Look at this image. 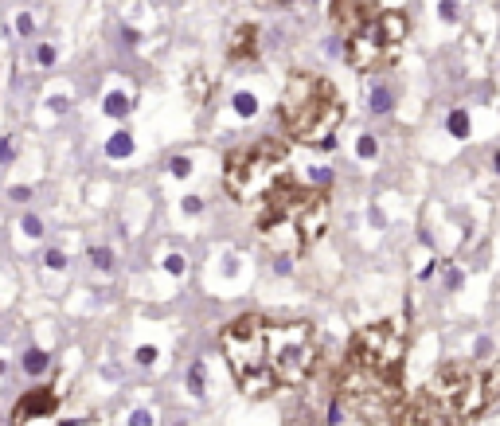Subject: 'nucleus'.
I'll return each instance as SVG.
<instances>
[{
  "mask_svg": "<svg viewBox=\"0 0 500 426\" xmlns=\"http://www.w3.org/2000/svg\"><path fill=\"white\" fill-rule=\"evenodd\" d=\"M235 384L250 399H270L281 387H301L317 368L321 344L309 321H274L262 313H238L219 336Z\"/></svg>",
  "mask_w": 500,
  "mask_h": 426,
  "instance_id": "obj_1",
  "label": "nucleus"
},
{
  "mask_svg": "<svg viewBox=\"0 0 500 426\" xmlns=\"http://www.w3.org/2000/svg\"><path fill=\"white\" fill-rule=\"evenodd\" d=\"M329 231V196L281 176L258 200V239L281 259L305 254Z\"/></svg>",
  "mask_w": 500,
  "mask_h": 426,
  "instance_id": "obj_2",
  "label": "nucleus"
},
{
  "mask_svg": "<svg viewBox=\"0 0 500 426\" xmlns=\"http://www.w3.org/2000/svg\"><path fill=\"white\" fill-rule=\"evenodd\" d=\"M278 117L293 141L329 149V145H336V129L344 122V102H340V90L329 78L293 71L286 90H281Z\"/></svg>",
  "mask_w": 500,
  "mask_h": 426,
  "instance_id": "obj_3",
  "label": "nucleus"
},
{
  "mask_svg": "<svg viewBox=\"0 0 500 426\" xmlns=\"http://www.w3.org/2000/svg\"><path fill=\"white\" fill-rule=\"evenodd\" d=\"M340 403L364 426H395L403 410V384L398 372H372L344 364L340 376Z\"/></svg>",
  "mask_w": 500,
  "mask_h": 426,
  "instance_id": "obj_4",
  "label": "nucleus"
},
{
  "mask_svg": "<svg viewBox=\"0 0 500 426\" xmlns=\"http://www.w3.org/2000/svg\"><path fill=\"white\" fill-rule=\"evenodd\" d=\"M410 35V20L407 12L398 8H383L375 16H367L356 32H348L344 43V59L348 67L360 71V75H375V71H387L398 55H403V43Z\"/></svg>",
  "mask_w": 500,
  "mask_h": 426,
  "instance_id": "obj_5",
  "label": "nucleus"
},
{
  "mask_svg": "<svg viewBox=\"0 0 500 426\" xmlns=\"http://www.w3.org/2000/svg\"><path fill=\"white\" fill-rule=\"evenodd\" d=\"M286 176V145L281 141H258L235 149L223 165V188L235 196L238 203L262 200L274 184Z\"/></svg>",
  "mask_w": 500,
  "mask_h": 426,
  "instance_id": "obj_6",
  "label": "nucleus"
},
{
  "mask_svg": "<svg viewBox=\"0 0 500 426\" xmlns=\"http://www.w3.org/2000/svg\"><path fill=\"white\" fill-rule=\"evenodd\" d=\"M422 391L446 415V422H477V415L489 407V399H484V372L469 368V364L438 368Z\"/></svg>",
  "mask_w": 500,
  "mask_h": 426,
  "instance_id": "obj_7",
  "label": "nucleus"
},
{
  "mask_svg": "<svg viewBox=\"0 0 500 426\" xmlns=\"http://www.w3.org/2000/svg\"><path fill=\"white\" fill-rule=\"evenodd\" d=\"M403 356H407V329L398 321H375L356 329L348 344V364L372 372H403Z\"/></svg>",
  "mask_w": 500,
  "mask_h": 426,
  "instance_id": "obj_8",
  "label": "nucleus"
},
{
  "mask_svg": "<svg viewBox=\"0 0 500 426\" xmlns=\"http://www.w3.org/2000/svg\"><path fill=\"white\" fill-rule=\"evenodd\" d=\"M12 426H63V399L51 387H35L12 407Z\"/></svg>",
  "mask_w": 500,
  "mask_h": 426,
  "instance_id": "obj_9",
  "label": "nucleus"
},
{
  "mask_svg": "<svg viewBox=\"0 0 500 426\" xmlns=\"http://www.w3.org/2000/svg\"><path fill=\"white\" fill-rule=\"evenodd\" d=\"M379 12V0H332V20H336L340 32H356L367 16Z\"/></svg>",
  "mask_w": 500,
  "mask_h": 426,
  "instance_id": "obj_10",
  "label": "nucleus"
},
{
  "mask_svg": "<svg viewBox=\"0 0 500 426\" xmlns=\"http://www.w3.org/2000/svg\"><path fill=\"white\" fill-rule=\"evenodd\" d=\"M258 55V28L255 24H238L231 32V43H227V59L231 63H246V59Z\"/></svg>",
  "mask_w": 500,
  "mask_h": 426,
  "instance_id": "obj_11",
  "label": "nucleus"
},
{
  "mask_svg": "<svg viewBox=\"0 0 500 426\" xmlns=\"http://www.w3.org/2000/svg\"><path fill=\"white\" fill-rule=\"evenodd\" d=\"M446 134L453 137V141H469V134H473V122H469V110L465 106H453L446 114Z\"/></svg>",
  "mask_w": 500,
  "mask_h": 426,
  "instance_id": "obj_12",
  "label": "nucleus"
},
{
  "mask_svg": "<svg viewBox=\"0 0 500 426\" xmlns=\"http://www.w3.org/2000/svg\"><path fill=\"white\" fill-rule=\"evenodd\" d=\"M367 106H372V114H391V110H395V90H391V83L375 78L372 90H367Z\"/></svg>",
  "mask_w": 500,
  "mask_h": 426,
  "instance_id": "obj_13",
  "label": "nucleus"
},
{
  "mask_svg": "<svg viewBox=\"0 0 500 426\" xmlns=\"http://www.w3.org/2000/svg\"><path fill=\"white\" fill-rule=\"evenodd\" d=\"M129 153H133V137L126 134V129H118V134L110 137V141H106V157H129Z\"/></svg>",
  "mask_w": 500,
  "mask_h": 426,
  "instance_id": "obj_14",
  "label": "nucleus"
},
{
  "mask_svg": "<svg viewBox=\"0 0 500 426\" xmlns=\"http://www.w3.org/2000/svg\"><path fill=\"white\" fill-rule=\"evenodd\" d=\"M129 106H133V102H129L121 90L106 94V114H110V117H126V114H129Z\"/></svg>",
  "mask_w": 500,
  "mask_h": 426,
  "instance_id": "obj_15",
  "label": "nucleus"
},
{
  "mask_svg": "<svg viewBox=\"0 0 500 426\" xmlns=\"http://www.w3.org/2000/svg\"><path fill=\"white\" fill-rule=\"evenodd\" d=\"M438 16H441V24H458L461 20V0H438Z\"/></svg>",
  "mask_w": 500,
  "mask_h": 426,
  "instance_id": "obj_16",
  "label": "nucleus"
},
{
  "mask_svg": "<svg viewBox=\"0 0 500 426\" xmlns=\"http://www.w3.org/2000/svg\"><path fill=\"white\" fill-rule=\"evenodd\" d=\"M356 153H360V157H364V160H375V157H379V141H375L372 134H360V141H356Z\"/></svg>",
  "mask_w": 500,
  "mask_h": 426,
  "instance_id": "obj_17",
  "label": "nucleus"
},
{
  "mask_svg": "<svg viewBox=\"0 0 500 426\" xmlns=\"http://www.w3.org/2000/svg\"><path fill=\"white\" fill-rule=\"evenodd\" d=\"M235 110H238V114H243V117H255L258 114V98H255V94H235Z\"/></svg>",
  "mask_w": 500,
  "mask_h": 426,
  "instance_id": "obj_18",
  "label": "nucleus"
},
{
  "mask_svg": "<svg viewBox=\"0 0 500 426\" xmlns=\"http://www.w3.org/2000/svg\"><path fill=\"white\" fill-rule=\"evenodd\" d=\"M90 266H98V270H114V254H110V247H98V251H90Z\"/></svg>",
  "mask_w": 500,
  "mask_h": 426,
  "instance_id": "obj_19",
  "label": "nucleus"
},
{
  "mask_svg": "<svg viewBox=\"0 0 500 426\" xmlns=\"http://www.w3.org/2000/svg\"><path fill=\"white\" fill-rule=\"evenodd\" d=\"M496 395H500V364H496V368H492L489 372V376H484V399H496Z\"/></svg>",
  "mask_w": 500,
  "mask_h": 426,
  "instance_id": "obj_20",
  "label": "nucleus"
},
{
  "mask_svg": "<svg viewBox=\"0 0 500 426\" xmlns=\"http://www.w3.org/2000/svg\"><path fill=\"white\" fill-rule=\"evenodd\" d=\"M24 368H28V372H43V368H47V356H43L39 348H32V352L24 356Z\"/></svg>",
  "mask_w": 500,
  "mask_h": 426,
  "instance_id": "obj_21",
  "label": "nucleus"
},
{
  "mask_svg": "<svg viewBox=\"0 0 500 426\" xmlns=\"http://www.w3.org/2000/svg\"><path fill=\"white\" fill-rule=\"evenodd\" d=\"M35 59H39V67H51V63H55V47H51V43H39V47H35Z\"/></svg>",
  "mask_w": 500,
  "mask_h": 426,
  "instance_id": "obj_22",
  "label": "nucleus"
},
{
  "mask_svg": "<svg viewBox=\"0 0 500 426\" xmlns=\"http://www.w3.org/2000/svg\"><path fill=\"white\" fill-rule=\"evenodd\" d=\"M20 227H24V235H32V239H39V235H43V223L35 215H24V223H20Z\"/></svg>",
  "mask_w": 500,
  "mask_h": 426,
  "instance_id": "obj_23",
  "label": "nucleus"
},
{
  "mask_svg": "<svg viewBox=\"0 0 500 426\" xmlns=\"http://www.w3.org/2000/svg\"><path fill=\"white\" fill-rule=\"evenodd\" d=\"M12 157H16V141H12V137H4V141H0V165H8Z\"/></svg>",
  "mask_w": 500,
  "mask_h": 426,
  "instance_id": "obj_24",
  "label": "nucleus"
},
{
  "mask_svg": "<svg viewBox=\"0 0 500 426\" xmlns=\"http://www.w3.org/2000/svg\"><path fill=\"white\" fill-rule=\"evenodd\" d=\"M169 165H172V176H188V172H192V160H188V157H172Z\"/></svg>",
  "mask_w": 500,
  "mask_h": 426,
  "instance_id": "obj_25",
  "label": "nucleus"
},
{
  "mask_svg": "<svg viewBox=\"0 0 500 426\" xmlns=\"http://www.w3.org/2000/svg\"><path fill=\"white\" fill-rule=\"evenodd\" d=\"M16 32L24 35V40H28V35L35 32V24H32V16H28V12H20V20H16Z\"/></svg>",
  "mask_w": 500,
  "mask_h": 426,
  "instance_id": "obj_26",
  "label": "nucleus"
},
{
  "mask_svg": "<svg viewBox=\"0 0 500 426\" xmlns=\"http://www.w3.org/2000/svg\"><path fill=\"white\" fill-rule=\"evenodd\" d=\"M47 266H51V270H59V266H67V259H63L59 251H47Z\"/></svg>",
  "mask_w": 500,
  "mask_h": 426,
  "instance_id": "obj_27",
  "label": "nucleus"
},
{
  "mask_svg": "<svg viewBox=\"0 0 500 426\" xmlns=\"http://www.w3.org/2000/svg\"><path fill=\"white\" fill-rule=\"evenodd\" d=\"M446 285H449V290H458V285H461V270H446Z\"/></svg>",
  "mask_w": 500,
  "mask_h": 426,
  "instance_id": "obj_28",
  "label": "nucleus"
},
{
  "mask_svg": "<svg viewBox=\"0 0 500 426\" xmlns=\"http://www.w3.org/2000/svg\"><path fill=\"white\" fill-rule=\"evenodd\" d=\"M12 200H16V203H28V200H32V192H28V188H12Z\"/></svg>",
  "mask_w": 500,
  "mask_h": 426,
  "instance_id": "obj_29",
  "label": "nucleus"
},
{
  "mask_svg": "<svg viewBox=\"0 0 500 426\" xmlns=\"http://www.w3.org/2000/svg\"><path fill=\"white\" fill-rule=\"evenodd\" d=\"M274 4H281V8H289V4H301V0H274Z\"/></svg>",
  "mask_w": 500,
  "mask_h": 426,
  "instance_id": "obj_30",
  "label": "nucleus"
}]
</instances>
